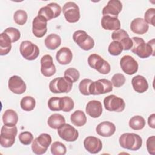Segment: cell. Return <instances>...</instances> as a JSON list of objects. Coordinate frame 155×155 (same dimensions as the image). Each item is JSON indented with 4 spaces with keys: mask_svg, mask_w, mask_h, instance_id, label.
I'll list each match as a JSON object with an SVG mask.
<instances>
[{
    "mask_svg": "<svg viewBox=\"0 0 155 155\" xmlns=\"http://www.w3.org/2000/svg\"><path fill=\"white\" fill-rule=\"evenodd\" d=\"M131 39L133 41V46L131 48V52L142 59L147 58L150 56H154V39H152L147 43L139 37L134 36Z\"/></svg>",
    "mask_w": 155,
    "mask_h": 155,
    "instance_id": "cell-1",
    "label": "cell"
},
{
    "mask_svg": "<svg viewBox=\"0 0 155 155\" xmlns=\"http://www.w3.org/2000/svg\"><path fill=\"white\" fill-rule=\"evenodd\" d=\"M119 142L120 147L123 148L131 151H137L142 145V139L137 134L125 133L120 136Z\"/></svg>",
    "mask_w": 155,
    "mask_h": 155,
    "instance_id": "cell-2",
    "label": "cell"
},
{
    "mask_svg": "<svg viewBox=\"0 0 155 155\" xmlns=\"http://www.w3.org/2000/svg\"><path fill=\"white\" fill-rule=\"evenodd\" d=\"M18 133L17 127L4 125L1 130L0 144L2 147H11L15 142V138Z\"/></svg>",
    "mask_w": 155,
    "mask_h": 155,
    "instance_id": "cell-3",
    "label": "cell"
},
{
    "mask_svg": "<svg viewBox=\"0 0 155 155\" xmlns=\"http://www.w3.org/2000/svg\"><path fill=\"white\" fill-rule=\"evenodd\" d=\"M87 62L90 67L95 69L101 74H107L111 71L110 64L97 54H90L88 58Z\"/></svg>",
    "mask_w": 155,
    "mask_h": 155,
    "instance_id": "cell-4",
    "label": "cell"
},
{
    "mask_svg": "<svg viewBox=\"0 0 155 155\" xmlns=\"http://www.w3.org/2000/svg\"><path fill=\"white\" fill-rule=\"evenodd\" d=\"M52 139L50 134L47 133H41L32 142L31 150L33 153L38 155L45 153Z\"/></svg>",
    "mask_w": 155,
    "mask_h": 155,
    "instance_id": "cell-5",
    "label": "cell"
},
{
    "mask_svg": "<svg viewBox=\"0 0 155 155\" xmlns=\"http://www.w3.org/2000/svg\"><path fill=\"white\" fill-rule=\"evenodd\" d=\"M73 82L65 77H59L51 80L49 84V89L53 93L70 92L73 87Z\"/></svg>",
    "mask_w": 155,
    "mask_h": 155,
    "instance_id": "cell-6",
    "label": "cell"
},
{
    "mask_svg": "<svg viewBox=\"0 0 155 155\" xmlns=\"http://www.w3.org/2000/svg\"><path fill=\"white\" fill-rule=\"evenodd\" d=\"M113 84L106 79H101L93 81L89 87V93L91 95H99L112 91Z\"/></svg>",
    "mask_w": 155,
    "mask_h": 155,
    "instance_id": "cell-7",
    "label": "cell"
},
{
    "mask_svg": "<svg viewBox=\"0 0 155 155\" xmlns=\"http://www.w3.org/2000/svg\"><path fill=\"white\" fill-rule=\"evenodd\" d=\"M73 39L78 45L84 50H90L94 46V39L85 31L79 30L74 31Z\"/></svg>",
    "mask_w": 155,
    "mask_h": 155,
    "instance_id": "cell-8",
    "label": "cell"
},
{
    "mask_svg": "<svg viewBox=\"0 0 155 155\" xmlns=\"http://www.w3.org/2000/svg\"><path fill=\"white\" fill-rule=\"evenodd\" d=\"M19 51L22 57L28 61L35 60L39 55L38 47L29 41H24L21 43Z\"/></svg>",
    "mask_w": 155,
    "mask_h": 155,
    "instance_id": "cell-9",
    "label": "cell"
},
{
    "mask_svg": "<svg viewBox=\"0 0 155 155\" xmlns=\"http://www.w3.org/2000/svg\"><path fill=\"white\" fill-rule=\"evenodd\" d=\"M105 108L109 111L122 112L125 108V103L122 98L114 94H110L104 99Z\"/></svg>",
    "mask_w": 155,
    "mask_h": 155,
    "instance_id": "cell-10",
    "label": "cell"
},
{
    "mask_svg": "<svg viewBox=\"0 0 155 155\" xmlns=\"http://www.w3.org/2000/svg\"><path fill=\"white\" fill-rule=\"evenodd\" d=\"M62 12L65 20L70 23L77 22L80 19V10L78 5L74 2H67L62 7Z\"/></svg>",
    "mask_w": 155,
    "mask_h": 155,
    "instance_id": "cell-11",
    "label": "cell"
},
{
    "mask_svg": "<svg viewBox=\"0 0 155 155\" xmlns=\"http://www.w3.org/2000/svg\"><path fill=\"white\" fill-rule=\"evenodd\" d=\"M62 12L61 6L56 2H51L47 5L41 7L39 12L38 15H41L46 19L47 21L58 17Z\"/></svg>",
    "mask_w": 155,
    "mask_h": 155,
    "instance_id": "cell-12",
    "label": "cell"
},
{
    "mask_svg": "<svg viewBox=\"0 0 155 155\" xmlns=\"http://www.w3.org/2000/svg\"><path fill=\"white\" fill-rule=\"evenodd\" d=\"M59 136L65 141L74 142L79 137L78 131L70 124H64L58 129Z\"/></svg>",
    "mask_w": 155,
    "mask_h": 155,
    "instance_id": "cell-13",
    "label": "cell"
},
{
    "mask_svg": "<svg viewBox=\"0 0 155 155\" xmlns=\"http://www.w3.org/2000/svg\"><path fill=\"white\" fill-rule=\"evenodd\" d=\"M47 31V21L41 15L36 16L32 21V32L37 38L43 37Z\"/></svg>",
    "mask_w": 155,
    "mask_h": 155,
    "instance_id": "cell-14",
    "label": "cell"
},
{
    "mask_svg": "<svg viewBox=\"0 0 155 155\" xmlns=\"http://www.w3.org/2000/svg\"><path fill=\"white\" fill-rule=\"evenodd\" d=\"M120 65L122 71L128 75L136 73L139 68L137 62L130 55H125L121 58Z\"/></svg>",
    "mask_w": 155,
    "mask_h": 155,
    "instance_id": "cell-15",
    "label": "cell"
},
{
    "mask_svg": "<svg viewBox=\"0 0 155 155\" xmlns=\"http://www.w3.org/2000/svg\"><path fill=\"white\" fill-rule=\"evenodd\" d=\"M56 69L53 58L50 54L44 55L41 59V72L45 77H51L56 73Z\"/></svg>",
    "mask_w": 155,
    "mask_h": 155,
    "instance_id": "cell-16",
    "label": "cell"
},
{
    "mask_svg": "<svg viewBox=\"0 0 155 155\" xmlns=\"http://www.w3.org/2000/svg\"><path fill=\"white\" fill-rule=\"evenodd\" d=\"M111 38L113 41L120 42L124 50H129L133 46L132 39L130 38L128 33L122 29L114 31L111 34Z\"/></svg>",
    "mask_w": 155,
    "mask_h": 155,
    "instance_id": "cell-17",
    "label": "cell"
},
{
    "mask_svg": "<svg viewBox=\"0 0 155 155\" xmlns=\"http://www.w3.org/2000/svg\"><path fill=\"white\" fill-rule=\"evenodd\" d=\"M8 87L12 93L16 94H21L24 93L27 88L26 84L23 79L16 75L12 76L9 78Z\"/></svg>",
    "mask_w": 155,
    "mask_h": 155,
    "instance_id": "cell-18",
    "label": "cell"
},
{
    "mask_svg": "<svg viewBox=\"0 0 155 155\" xmlns=\"http://www.w3.org/2000/svg\"><path fill=\"white\" fill-rule=\"evenodd\" d=\"M85 150L91 154H97L102 150V143L100 139L94 136H88L84 140Z\"/></svg>",
    "mask_w": 155,
    "mask_h": 155,
    "instance_id": "cell-19",
    "label": "cell"
},
{
    "mask_svg": "<svg viewBox=\"0 0 155 155\" xmlns=\"http://www.w3.org/2000/svg\"><path fill=\"white\" fill-rule=\"evenodd\" d=\"M122 9V4L119 0H110L107 5L102 9L103 16L108 15L113 17H118Z\"/></svg>",
    "mask_w": 155,
    "mask_h": 155,
    "instance_id": "cell-20",
    "label": "cell"
},
{
    "mask_svg": "<svg viewBox=\"0 0 155 155\" xmlns=\"http://www.w3.org/2000/svg\"><path fill=\"white\" fill-rule=\"evenodd\" d=\"M96 131L98 135L102 137H108L114 134L116 126L111 122L104 121L96 126Z\"/></svg>",
    "mask_w": 155,
    "mask_h": 155,
    "instance_id": "cell-21",
    "label": "cell"
},
{
    "mask_svg": "<svg viewBox=\"0 0 155 155\" xmlns=\"http://www.w3.org/2000/svg\"><path fill=\"white\" fill-rule=\"evenodd\" d=\"M102 27L106 30H118L120 29V22L118 18L108 15L103 16L101 21Z\"/></svg>",
    "mask_w": 155,
    "mask_h": 155,
    "instance_id": "cell-22",
    "label": "cell"
},
{
    "mask_svg": "<svg viewBox=\"0 0 155 155\" xmlns=\"http://www.w3.org/2000/svg\"><path fill=\"white\" fill-rule=\"evenodd\" d=\"M85 111L88 115L93 118H97L102 113V106L100 101L92 100L89 101L85 108Z\"/></svg>",
    "mask_w": 155,
    "mask_h": 155,
    "instance_id": "cell-23",
    "label": "cell"
},
{
    "mask_svg": "<svg viewBox=\"0 0 155 155\" xmlns=\"http://www.w3.org/2000/svg\"><path fill=\"white\" fill-rule=\"evenodd\" d=\"M148 24L143 18H136L131 22L130 29L136 34L143 35L148 31Z\"/></svg>",
    "mask_w": 155,
    "mask_h": 155,
    "instance_id": "cell-24",
    "label": "cell"
},
{
    "mask_svg": "<svg viewBox=\"0 0 155 155\" xmlns=\"http://www.w3.org/2000/svg\"><path fill=\"white\" fill-rule=\"evenodd\" d=\"M131 84L134 90L139 93L145 92L148 88V84L143 76L136 75L131 79Z\"/></svg>",
    "mask_w": 155,
    "mask_h": 155,
    "instance_id": "cell-25",
    "label": "cell"
},
{
    "mask_svg": "<svg viewBox=\"0 0 155 155\" xmlns=\"http://www.w3.org/2000/svg\"><path fill=\"white\" fill-rule=\"evenodd\" d=\"M56 59L61 65H67L72 61L73 53L68 47H62L57 51Z\"/></svg>",
    "mask_w": 155,
    "mask_h": 155,
    "instance_id": "cell-26",
    "label": "cell"
},
{
    "mask_svg": "<svg viewBox=\"0 0 155 155\" xmlns=\"http://www.w3.org/2000/svg\"><path fill=\"white\" fill-rule=\"evenodd\" d=\"M12 41L8 35L5 33L0 35V55H7L12 48Z\"/></svg>",
    "mask_w": 155,
    "mask_h": 155,
    "instance_id": "cell-27",
    "label": "cell"
},
{
    "mask_svg": "<svg viewBox=\"0 0 155 155\" xmlns=\"http://www.w3.org/2000/svg\"><path fill=\"white\" fill-rule=\"evenodd\" d=\"M18 121L17 113L12 109L6 110L2 115L4 125L7 126H15Z\"/></svg>",
    "mask_w": 155,
    "mask_h": 155,
    "instance_id": "cell-28",
    "label": "cell"
},
{
    "mask_svg": "<svg viewBox=\"0 0 155 155\" xmlns=\"http://www.w3.org/2000/svg\"><path fill=\"white\" fill-rule=\"evenodd\" d=\"M44 44L48 49L51 50H56L61 44V38L57 34L51 33L45 38Z\"/></svg>",
    "mask_w": 155,
    "mask_h": 155,
    "instance_id": "cell-29",
    "label": "cell"
},
{
    "mask_svg": "<svg viewBox=\"0 0 155 155\" xmlns=\"http://www.w3.org/2000/svg\"><path fill=\"white\" fill-rule=\"evenodd\" d=\"M65 123V117L59 113L52 114L47 120L48 125L53 129H58L62 125Z\"/></svg>",
    "mask_w": 155,
    "mask_h": 155,
    "instance_id": "cell-30",
    "label": "cell"
},
{
    "mask_svg": "<svg viewBox=\"0 0 155 155\" xmlns=\"http://www.w3.org/2000/svg\"><path fill=\"white\" fill-rule=\"evenodd\" d=\"M70 120L74 125L82 127L87 122V117L85 113L82 110H76L71 114Z\"/></svg>",
    "mask_w": 155,
    "mask_h": 155,
    "instance_id": "cell-31",
    "label": "cell"
},
{
    "mask_svg": "<svg viewBox=\"0 0 155 155\" xmlns=\"http://www.w3.org/2000/svg\"><path fill=\"white\" fill-rule=\"evenodd\" d=\"M129 126L134 130H140L144 128L146 122L145 119L141 116H134L129 120Z\"/></svg>",
    "mask_w": 155,
    "mask_h": 155,
    "instance_id": "cell-32",
    "label": "cell"
},
{
    "mask_svg": "<svg viewBox=\"0 0 155 155\" xmlns=\"http://www.w3.org/2000/svg\"><path fill=\"white\" fill-rule=\"evenodd\" d=\"M36 105L35 99L30 96H26L22 98L20 102L21 108L25 111H32Z\"/></svg>",
    "mask_w": 155,
    "mask_h": 155,
    "instance_id": "cell-33",
    "label": "cell"
},
{
    "mask_svg": "<svg viewBox=\"0 0 155 155\" xmlns=\"http://www.w3.org/2000/svg\"><path fill=\"white\" fill-rule=\"evenodd\" d=\"M51 153L53 155H64L67 153V148L65 145L61 142H53L50 148Z\"/></svg>",
    "mask_w": 155,
    "mask_h": 155,
    "instance_id": "cell-34",
    "label": "cell"
},
{
    "mask_svg": "<svg viewBox=\"0 0 155 155\" xmlns=\"http://www.w3.org/2000/svg\"><path fill=\"white\" fill-rule=\"evenodd\" d=\"M49 109L53 111L62 110V97H51L47 102Z\"/></svg>",
    "mask_w": 155,
    "mask_h": 155,
    "instance_id": "cell-35",
    "label": "cell"
},
{
    "mask_svg": "<svg viewBox=\"0 0 155 155\" xmlns=\"http://www.w3.org/2000/svg\"><path fill=\"white\" fill-rule=\"evenodd\" d=\"M28 18L27 13L23 10H16L13 15V19L16 24L19 25H24Z\"/></svg>",
    "mask_w": 155,
    "mask_h": 155,
    "instance_id": "cell-36",
    "label": "cell"
},
{
    "mask_svg": "<svg viewBox=\"0 0 155 155\" xmlns=\"http://www.w3.org/2000/svg\"><path fill=\"white\" fill-rule=\"evenodd\" d=\"M64 77L68 79L73 83H74L77 82L79 79L80 73L76 68L70 67L65 70L64 73Z\"/></svg>",
    "mask_w": 155,
    "mask_h": 155,
    "instance_id": "cell-37",
    "label": "cell"
},
{
    "mask_svg": "<svg viewBox=\"0 0 155 155\" xmlns=\"http://www.w3.org/2000/svg\"><path fill=\"white\" fill-rule=\"evenodd\" d=\"M123 47L122 44L116 41L111 42L108 48V51L111 55L118 56L123 51Z\"/></svg>",
    "mask_w": 155,
    "mask_h": 155,
    "instance_id": "cell-38",
    "label": "cell"
},
{
    "mask_svg": "<svg viewBox=\"0 0 155 155\" xmlns=\"http://www.w3.org/2000/svg\"><path fill=\"white\" fill-rule=\"evenodd\" d=\"M74 103L73 100L68 96L62 97V111L70 112L74 108Z\"/></svg>",
    "mask_w": 155,
    "mask_h": 155,
    "instance_id": "cell-39",
    "label": "cell"
},
{
    "mask_svg": "<svg viewBox=\"0 0 155 155\" xmlns=\"http://www.w3.org/2000/svg\"><path fill=\"white\" fill-rule=\"evenodd\" d=\"M4 33L7 34L10 37L12 42L18 41L21 37V33L19 30L14 27H8L4 30Z\"/></svg>",
    "mask_w": 155,
    "mask_h": 155,
    "instance_id": "cell-40",
    "label": "cell"
},
{
    "mask_svg": "<svg viewBox=\"0 0 155 155\" xmlns=\"http://www.w3.org/2000/svg\"><path fill=\"white\" fill-rule=\"evenodd\" d=\"M92 82L93 81L90 79H82L79 84V90L80 93L84 96L90 95L89 93L88 89H89L90 85Z\"/></svg>",
    "mask_w": 155,
    "mask_h": 155,
    "instance_id": "cell-41",
    "label": "cell"
},
{
    "mask_svg": "<svg viewBox=\"0 0 155 155\" xmlns=\"http://www.w3.org/2000/svg\"><path fill=\"white\" fill-rule=\"evenodd\" d=\"M19 140L24 145H30L33 140V136L29 131H24L19 134Z\"/></svg>",
    "mask_w": 155,
    "mask_h": 155,
    "instance_id": "cell-42",
    "label": "cell"
},
{
    "mask_svg": "<svg viewBox=\"0 0 155 155\" xmlns=\"http://www.w3.org/2000/svg\"><path fill=\"white\" fill-rule=\"evenodd\" d=\"M125 78L123 74L116 73L113 76L111 82L114 87L119 88L125 84Z\"/></svg>",
    "mask_w": 155,
    "mask_h": 155,
    "instance_id": "cell-43",
    "label": "cell"
},
{
    "mask_svg": "<svg viewBox=\"0 0 155 155\" xmlns=\"http://www.w3.org/2000/svg\"><path fill=\"white\" fill-rule=\"evenodd\" d=\"M154 16H155V9L154 8H148L145 13L144 20L148 24H151L153 26L155 25L154 23Z\"/></svg>",
    "mask_w": 155,
    "mask_h": 155,
    "instance_id": "cell-44",
    "label": "cell"
},
{
    "mask_svg": "<svg viewBox=\"0 0 155 155\" xmlns=\"http://www.w3.org/2000/svg\"><path fill=\"white\" fill-rule=\"evenodd\" d=\"M147 149L150 154H155V136H151L148 137L146 142Z\"/></svg>",
    "mask_w": 155,
    "mask_h": 155,
    "instance_id": "cell-45",
    "label": "cell"
},
{
    "mask_svg": "<svg viewBox=\"0 0 155 155\" xmlns=\"http://www.w3.org/2000/svg\"><path fill=\"white\" fill-rule=\"evenodd\" d=\"M148 124L153 129L155 128V114H151L148 118Z\"/></svg>",
    "mask_w": 155,
    "mask_h": 155,
    "instance_id": "cell-46",
    "label": "cell"
}]
</instances>
